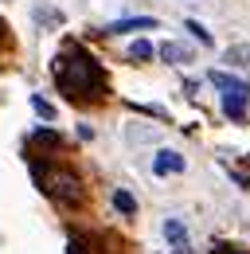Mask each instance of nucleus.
<instances>
[{"instance_id":"obj_1","label":"nucleus","mask_w":250,"mask_h":254,"mask_svg":"<svg viewBox=\"0 0 250 254\" xmlns=\"http://www.w3.org/2000/svg\"><path fill=\"white\" fill-rule=\"evenodd\" d=\"M51 74H55L59 94L66 102H74V106H94V102H102V94H106V70H102V63L94 59L82 43H70L66 39L59 47V55L51 59Z\"/></svg>"},{"instance_id":"obj_2","label":"nucleus","mask_w":250,"mask_h":254,"mask_svg":"<svg viewBox=\"0 0 250 254\" xmlns=\"http://www.w3.org/2000/svg\"><path fill=\"white\" fill-rule=\"evenodd\" d=\"M31 172H35V184L43 195H51L55 203L62 207H70V203H78L82 199V180L70 172V168H55V164H31Z\"/></svg>"},{"instance_id":"obj_3","label":"nucleus","mask_w":250,"mask_h":254,"mask_svg":"<svg viewBox=\"0 0 250 254\" xmlns=\"http://www.w3.org/2000/svg\"><path fill=\"white\" fill-rule=\"evenodd\" d=\"M207 78H211V86H219V90H223V114H227L231 122H247L250 82L235 78V74H227V70H211Z\"/></svg>"},{"instance_id":"obj_4","label":"nucleus","mask_w":250,"mask_h":254,"mask_svg":"<svg viewBox=\"0 0 250 254\" xmlns=\"http://www.w3.org/2000/svg\"><path fill=\"white\" fill-rule=\"evenodd\" d=\"M149 28H156L153 16H129V20H118V24H106L102 32L106 35H125V32H149Z\"/></svg>"},{"instance_id":"obj_5","label":"nucleus","mask_w":250,"mask_h":254,"mask_svg":"<svg viewBox=\"0 0 250 254\" xmlns=\"http://www.w3.org/2000/svg\"><path fill=\"white\" fill-rule=\"evenodd\" d=\"M184 164H188V160L180 157V153H172V149H160V153H156V160H153V172H156V176L184 172Z\"/></svg>"},{"instance_id":"obj_6","label":"nucleus","mask_w":250,"mask_h":254,"mask_svg":"<svg viewBox=\"0 0 250 254\" xmlns=\"http://www.w3.org/2000/svg\"><path fill=\"white\" fill-rule=\"evenodd\" d=\"M164 235L176 243V251H180V254L188 251V231H184V223H180V219H168V223H164Z\"/></svg>"},{"instance_id":"obj_7","label":"nucleus","mask_w":250,"mask_h":254,"mask_svg":"<svg viewBox=\"0 0 250 254\" xmlns=\"http://www.w3.org/2000/svg\"><path fill=\"white\" fill-rule=\"evenodd\" d=\"M160 59H164V63H191V51L180 47V43H164V47H160Z\"/></svg>"},{"instance_id":"obj_8","label":"nucleus","mask_w":250,"mask_h":254,"mask_svg":"<svg viewBox=\"0 0 250 254\" xmlns=\"http://www.w3.org/2000/svg\"><path fill=\"white\" fill-rule=\"evenodd\" d=\"M227 63H231V66H250V43L231 47V51H227Z\"/></svg>"},{"instance_id":"obj_9","label":"nucleus","mask_w":250,"mask_h":254,"mask_svg":"<svg viewBox=\"0 0 250 254\" xmlns=\"http://www.w3.org/2000/svg\"><path fill=\"white\" fill-rule=\"evenodd\" d=\"M114 207H118L122 215H137V199H133L129 191H114Z\"/></svg>"},{"instance_id":"obj_10","label":"nucleus","mask_w":250,"mask_h":254,"mask_svg":"<svg viewBox=\"0 0 250 254\" xmlns=\"http://www.w3.org/2000/svg\"><path fill=\"white\" fill-rule=\"evenodd\" d=\"M153 55V47L145 43V39H137V43H129V59H149Z\"/></svg>"},{"instance_id":"obj_11","label":"nucleus","mask_w":250,"mask_h":254,"mask_svg":"<svg viewBox=\"0 0 250 254\" xmlns=\"http://www.w3.org/2000/svg\"><path fill=\"white\" fill-rule=\"evenodd\" d=\"M188 32L195 35V39H199V43H207V47H211V35L203 32V28H199V24H195V20H188Z\"/></svg>"},{"instance_id":"obj_12","label":"nucleus","mask_w":250,"mask_h":254,"mask_svg":"<svg viewBox=\"0 0 250 254\" xmlns=\"http://www.w3.org/2000/svg\"><path fill=\"white\" fill-rule=\"evenodd\" d=\"M211 254H250V251H243V247H231V243H219Z\"/></svg>"},{"instance_id":"obj_13","label":"nucleus","mask_w":250,"mask_h":254,"mask_svg":"<svg viewBox=\"0 0 250 254\" xmlns=\"http://www.w3.org/2000/svg\"><path fill=\"white\" fill-rule=\"evenodd\" d=\"M31 106H35V110H39V114H43V118H51V106H47V102H43V98H31Z\"/></svg>"}]
</instances>
